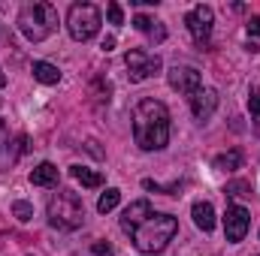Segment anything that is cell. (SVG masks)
<instances>
[{"label":"cell","mask_w":260,"mask_h":256,"mask_svg":"<svg viewBox=\"0 0 260 256\" xmlns=\"http://www.w3.org/2000/svg\"><path fill=\"white\" fill-rule=\"evenodd\" d=\"M133 139L142 151H160L170 142V109L160 100H142L133 109Z\"/></svg>","instance_id":"cell-1"},{"label":"cell","mask_w":260,"mask_h":256,"mask_svg":"<svg viewBox=\"0 0 260 256\" xmlns=\"http://www.w3.org/2000/svg\"><path fill=\"white\" fill-rule=\"evenodd\" d=\"M176 232H179V220L173 214H151L130 238H133L139 253H160L173 241Z\"/></svg>","instance_id":"cell-2"},{"label":"cell","mask_w":260,"mask_h":256,"mask_svg":"<svg viewBox=\"0 0 260 256\" xmlns=\"http://www.w3.org/2000/svg\"><path fill=\"white\" fill-rule=\"evenodd\" d=\"M46 214H49V223L55 229H61V232H73V229H79L85 223V205L73 190L52 193Z\"/></svg>","instance_id":"cell-3"},{"label":"cell","mask_w":260,"mask_h":256,"mask_svg":"<svg viewBox=\"0 0 260 256\" xmlns=\"http://www.w3.org/2000/svg\"><path fill=\"white\" fill-rule=\"evenodd\" d=\"M58 27V12L52 3H27L18 12V30L30 39V42H43L49 33H55Z\"/></svg>","instance_id":"cell-4"},{"label":"cell","mask_w":260,"mask_h":256,"mask_svg":"<svg viewBox=\"0 0 260 256\" xmlns=\"http://www.w3.org/2000/svg\"><path fill=\"white\" fill-rule=\"evenodd\" d=\"M67 30L76 42H88L100 30V9L94 3H73L67 12Z\"/></svg>","instance_id":"cell-5"},{"label":"cell","mask_w":260,"mask_h":256,"mask_svg":"<svg viewBox=\"0 0 260 256\" xmlns=\"http://www.w3.org/2000/svg\"><path fill=\"white\" fill-rule=\"evenodd\" d=\"M124 64H127L130 81L136 84V81H145V78H151V75L160 69V58H157V55H148V52H142V49H133V52H127Z\"/></svg>","instance_id":"cell-6"},{"label":"cell","mask_w":260,"mask_h":256,"mask_svg":"<svg viewBox=\"0 0 260 256\" xmlns=\"http://www.w3.org/2000/svg\"><path fill=\"white\" fill-rule=\"evenodd\" d=\"M212 21H215L212 6H203V3H200V6H194V9L188 12L185 24H188L191 36H194L200 46H203V42H209V36H212Z\"/></svg>","instance_id":"cell-7"},{"label":"cell","mask_w":260,"mask_h":256,"mask_svg":"<svg viewBox=\"0 0 260 256\" xmlns=\"http://www.w3.org/2000/svg\"><path fill=\"white\" fill-rule=\"evenodd\" d=\"M248 223H251V217H248V211L242 208V205H227V211H224V232H227V241H242L245 238V232H248Z\"/></svg>","instance_id":"cell-8"},{"label":"cell","mask_w":260,"mask_h":256,"mask_svg":"<svg viewBox=\"0 0 260 256\" xmlns=\"http://www.w3.org/2000/svg\"><path fill=\"white\" fill-rule=\"evenodd\" d=\"M167 78H170V88L173 91H179V94H197L200 88H203V78H200V72H197L194 66H173L170 72H167Z\"/></svg>","instance_id":"cell-9"},{"label":"cell","mask_w":260,"mask_h":256,"mask_svg":"<svg viewBox=\"0 0 260 256\" xmlns=\"http://www.w3.org/2000/svg\"><path fill=\"white\" fill-rule=\"evenodd\" d=\"M154 211H151V205H148V199H136V202H130L127 208H124V214H121V229L127 232V235H133L148 217H151Z\"/></svg>","instance_id":"cell-10"},{"label":"cell","mask_w":260,"mask_h":256,"mask_svg":"<svg viewBox=\"0 0 260 256\" xmlns=\"http://www.w3.org/2000/svg\"><path fill=\"white\" fill-rule=\"evenodd\" d=\"M218 109V94L212 88H200L197 94H191V112L197 121H209Z\"/></svg>","instance_id":"cell-11"},{"label":"cell","mask_w":260,"mask_h":256,"mask_svg":"<svg viewBox=\"0 0 260 256\" xmlns=\"http://www.w3.org/2000/svg\"><path fill=\"white\" fill-rule=\"evenodd\" d=\"M30 184L34 187H55L58 184V166L55 163H40L30 172Z\"/></svg>","instance_id":"cell-12"},{"label":"cell","mask_w":260,"mask_h":256,"mask_svg":"<svg viewBox=\"0 0 260 256\" xmlns=\"http://www.w3.org/2000/svg\"><path fill=\"white\" fill-rule=\"evenodd\" d=\"M191 217H194L197 229H203V232L215 229V208H212V202H197L191 208Z\"/></svg>","instance_id":"cell-13"},{"label":"cell","mask_w":260,"mask_h":256,"mask_svg":"<svg viewBox=\"0 0 260 256\" xmlns=\"http://www.w3.org/2000/svg\"><path fill=\"white\" fill-rule=\"evenodd\" d=\"M30 72H34V78L43 81V84H58V81H61V69L52 66V64H46V61H34Z\"/></svg>","instance_id":"cell-14"},{"label":"cell","mask_w":260,"mask_h":256,"mask_svg":"<svg viewBox=\"0 0 260 256\" xmlns=\"http://www.w3.org/2000/svg\"><path fill=\"white\" fill-rule=\"evenodd\" d=\"M70 175L82 184V187H103V175L94 172V169H85V166H73Z\"/></svg>","instance_id":"cell-15"},{"label":"cell","mask_w":260,"mask_h":256,"mask_svg":"<svg viewBox=\"0 0 260 256\" xmlns=\"http://www.w3.org/2000/svg\"><path fill=\"white\" fill-rule=\"evenodd\" d=\"M215 169H221V172H236V169H242V151L218 154V157H215Z\"/></svg>","instance_id":"cell-16"},{"label":"cell","mask_w":260,"mask_h":256,"mask_svg":"<svg viewBox=\"0 0 260 256\" xmlns=\"http://www.w3.org/2000/svg\"><path fill=\"white\" fill-rule=\"evenodd\" d=\"M118 202H121V190L109 187V190H106L103 196H100V199H97V211H100V214H109V211H112Z\"/></svg>","instance_id":"cell-17"},{"label":"cell","mask_w":260,"mask_h":256,"mask_svg":"<svg viewBox=\"0 0 260 256\" xmlns=\"http://www.w3.org/2000/svg\"><path fill=\"white\" fill-rule=\"evenodd\" d=\"M12 214H15L21 223H27V220L34 217V205H30V202H24V199H18V202H12Z\"/></svg>","instance_id":"cell-18"},{"label":"cell","mask_w":260,"mask_h":256,"mask_svg":"<svg viewBox=\"0 0 260 256\" xmlns=\"http://www.w3.org/2000/svg\"><path fill=\"white\" fill-rule=\"evenodd\" d=\"M227 196H251V184L248 181H230L227 187H224Z\"/></svg>","instance_id":"cell-19"},{"label":"cell","mask_w":260,"mask_h":256,"mask_svg":"<svg viewBox=\"0 0 260 256\" xmlns=\"http://www.w3.org/2000/svg\"><path fill=\"white\" fill-rule=\"evenodd\" d=\"M106 15H109V24H121V21H124V12H121L118 3H109V6H106Z\"/></svg>","instance_id":"cell-20"},{"label":"cell","mask_w":260,"mask_h":256,"mask_svg":"<svg viewBox=\"0 0 260 256\" xmlns=\"http://www.w3.org/2000/svg\"><path fill=\"white\" fill-rule=\"evenodd\" d=\"M91 250H94V256H115V250H112V244H109V241H94V244H91Z\"/></svg>","instance_id":"cell-21"},{"label":"cell","mask_w":260,"mask_h":256,"mask_svg":"<svg viewBox=\"0 0 260 256\" xmlns=\"http://www.w3.org/2000/svg\"><path fill=\"white\" fill-rule=\"evenodd\" d=\"M248 109H251L254 118H260V88H254V91L248 94Z\"/></svg>","instance_id":"cell-22"},{"label":"cell","mask_w":260,"mask_h":256,"mask_svg":"<svg viewBox=\"0 0 260 256\" xmlns=\"http://www.w3.org/2000/svg\"><path fill=\"white\" fill-rule=\"evenodd\" d=\"M133 27H136V30H142V33H148V30L154 27V21H151L148 15H136V18H133Z\"/></svg>","instance_id":"cell-23"},{"label":"cell","mask_w":260,"mask_h":256,"mask_svg":"<svg viewBox=\"0 0 260 256\" xmlns=\"http://www.w3.org/2000/svg\"><path fill=\"white\" fill-rule=\"evenodd\" d=\"M148 36H151L154 42H164V39H167V27H164L160 21H154V27L148 30Z\"/></svg>","instance_id":"cell-24"},{"label":"cell","mask_w":260,"mask_h":256,"mask_svg":"<svg viewBox=\"0 0 260 256\" xmlns=\"http://www.w3.org/2000/svg\"><path fill=\"white\" fill-rule=\"evenodd\" d=\"M248 33H254V36H260V15H254V18L248 21Z\"/></svg>","instance_id":"cell-25"},{"label":"cell","mask_w":260,"mask_h":256,"mask_svg":"<svg viewBox=\"0 0 260 256\" xmlns=\"http://www.w3.org/2000/svg\"><path fill=\"white\" fill-rule=\"evenodd\" d=\"M100 49H103V52H112V49H115V39H112V36H106V39H103V46H100Z\"/></svg>","instance_id":"cell-26"},{"label":"cell","mask_w":260,"mask_h":256,"mask_svg":"<svg viewBox=\"0 0 260 256\" xmlns=\"http://www.w3.org/2000/svg\"><path fill=\"white\" fill-rule=\"evenodd\" d=\"M3 136H6V124L0 121V142H3Z\"/></svg>","instance_id":"cell-27"},{"label":"cell","mask_w":260,"mask_h":256,"mask_svg":"<svg viewBox=\"0 0 260 256\" xmlns=\"http://www.w3.org/2000/svg\"><path fill=\"white\" fill-rule=\"evenodd\" d=\"M6 84V75H3V66H0V88Z\"/></svg>","instance_id":"cell-28"}]
</instances>
